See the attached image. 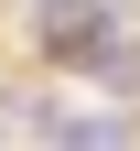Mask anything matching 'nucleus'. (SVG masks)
Returning a JSON list of instances; mask_svg holds the SVG:
<instances>
[{
  "instance_id": "2",
  "label": "nucleus",
  "mask_w": 140,
  "mask_h": 151,
  "mask_svg": "<svg viewBox=\"0 0 140 151\" xmlns=\"http://www.w3.org/2000/svg\"><path fill=\"white\" fill-rule=\"evenodd\" d=\"M32 140L43 151H129V119H118V108H43Z\"/></svg>"
},
{
  "instance_id": "3",
  "label": "nucleus",
  "mask_w": 140,
  "mask_h": 151,
  "mask_svg": "<svg viewBox=\"0 0 140 151\" xmlns=\"http://www.w3.org/2000/svg\"><path fill=\"white\" fill-rule=\"evenodd\" d=\"M108 11H140V0H108Z\"/></svg>"
},
{
  "instance_id": "1",
  "label": "nucleus",
  "mask_w": 140,
  "mask_h": 151,
  "mask_svg": "<svg viewBox=\"0 0 140 151\" xmlns=\"http://www.w3.org/2000/svg\"><path fill=\"white\" fill-rule=\"evenodd\" d=\"M43 43H54V65L97 76V65L118 54V11H108V0H75V11H54V32H43Z\"/></svg>"
}]
</instances>
